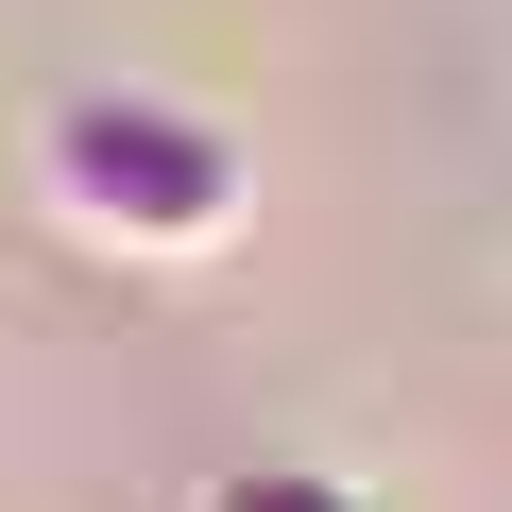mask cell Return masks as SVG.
<instances>
[{"label":"cell","mask_w":512,"mask_h":512,"mask_svg":"<svg viewBox=\"0 0 512 512\" xmlns=\"http://www.w3.org/2000/svg\"><path fill=\"white\" fill-rule=\"evenodd\" d=\"M35 205L86 256H120V274H205V256H239V222H256V154H239L222 103L103 69V86H69L35 120Z\"/></svg>","instance_id":"obj_1"},{"label":"cell","mask_w":512,"mask_h":512,"mask_svg":"<svg viewBox=\"0 0 512 512\" xmlns=\"http://www.w3.org/2000/svg\"><path fill=\"white\" fill-rule=\"evenodd\" d=\"M205 512H376V495L325 461H239V478H205Z\"/></svg>","instance_id":"obj_2"}]
</instances>
